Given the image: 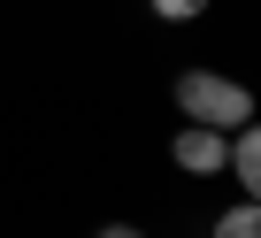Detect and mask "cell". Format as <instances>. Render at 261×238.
Here are the masks:
<instances>
[{
  "label": "cell",
  "instance_id": "cell-1",
  "mask_svg": "<svg viewBox=\"0 0 261 238\" xmlns=\"http://www.w3.org/2000/svg\"><path fill=\"white\" fill-rule=\"evenodd\" d=\"M169 100H177V115H185V123H207V131H223V139H230V131H246L253 115H261L253 85H238V77H223V69H207V62L177 69Z\"/></svg>",
  "mask_w": 261,
  "mask_h": 238
},
{
  "label": "cell",
  "instance_id": "cell-4",
  "mask_svg": "<svg viewBox=\"0 0 261 238\" xmlns=\"http://www.w3.org/2000/svg\"><path fill=\"white\" fill-rule=\"evenodd\" d=\"M207 238H261V200H230V207L215 215Z\"/></svg>",
  "mask_w": 261,
  "mask_h": 238
},
{
  "label": "cell",
  "instance_id": "cell-2",
  "mask_svg": "<svg viewBox=\"0 0 261 238\" xmlns=\"http://www.w3.org/2000/svg\"><path fill=\"white\" fill-rule=\"evenodd\" d=\"M169 162H177L185 177H223V162H230V139H223V131H207V123H177V139H169Z\"/></svg>",
  "mask_w": 261,
  "mask_h": 238
},
{
  "label": "cell",
  "instance_id": "cell-5",
  "mask_svg": "<svg viewBox=\"0 0 261 238\" xmlns=\"http://www.w3.org/2000/svg\"><path fill=\"white\" fill-rule=\"evenodd\" d=\"M146 8H154L162 23H200V16L215 8V0H146Z\"/></svg>",
  "mask_w": 261,
  "mask_h": 238
},
{
  "label": "cell",
  "instance_id": "cell-3",
  "mask_svg": "<svg viewBox=\"0 0 261 238\" xmlns=\"http://www.w3.org/2000/svg\"><path fill=\"white\" fill-rule=\"evenodd\" d=\"M223 169L246 184V200H261V115H253L246 131H230V162H223Z\"/></svg>",
  "mask_w": 261,
  "mask_h": 238
},
{
  "label": "cell",
  "instance_id": "cell-6",
  "mask_svg": "<svg viewBox=\"0 0 261 238\" xmlns=\"http://www.w3.org/2000/svg\"><path fill=\"white\" fill-rule=\"evenodd\" d=\"M92 238H146V230H139V223H100Z\"/></svg>",
  "mask_w": 261,
  "mask_h": 238
}]
</instances>
